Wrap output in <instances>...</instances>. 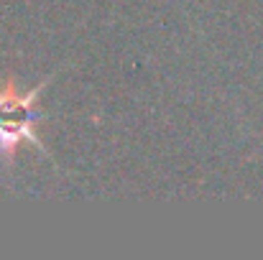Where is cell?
Here are the masks:
<instances>
[{
	"label": "cell",
	"instance_id": "cell-1",
	"mask_svg": "<svg viewBox=\"0 0 263 260\" xmlns=\"http://www.w3.org/2000/svg\"><path fill=\"white\" fill-rule=\"evenodd\" d=\"M46 82L21 92L13 77L0 79V161H5L8 166L13 164V156L23 143H33L46 153V146L36 138V125L44 117V112L36 110V102Z\"/></svg>",
	"mask_w": 263,
	"mask_h": 260
}]
</instances>
